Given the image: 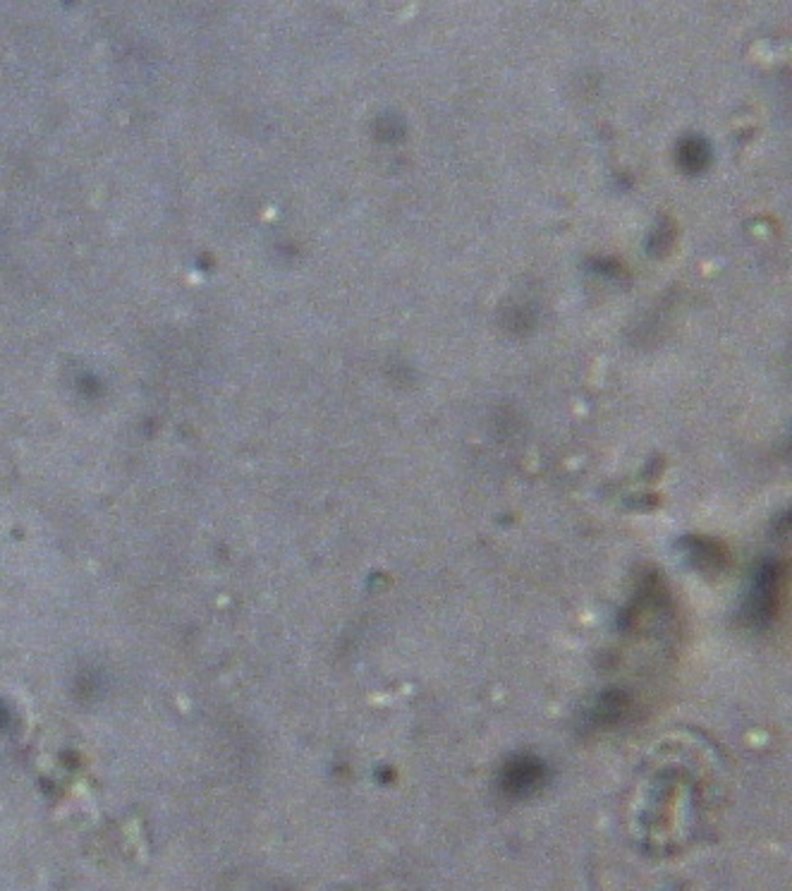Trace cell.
I'll return each mask as SVG.
<instances>
[{"label":"cell","instance_id":"6da1fadb","mask_svg":"<svg viewBox=\"0 0 792 891\" xmlns=\"http://www.w3.org/2000/svg\"><path fill=\"white\" fill-rule=\"evenodd\" d=\"M778 595H781V571H778L776 563H763L755 573V583L749 589L747 611L751 621L769 623L778 607Z\"/></svg>","mask_w":792,"mask_h":891},{"label":"cell","instance_id":"7a4b0ae2","mask_svg":"<svg viewBox=\"0 0 792 891\" xmlns=\"http://www.w3.org/2000/svg\"><path fill=\"white\" fill-rule=\"evenodd\" d=\"M544 779H546L544 763L530 755L508 759L504 771H500V786H504V791L510 796H530L544 783Z\"/></svg>","mask_w":792,"mask_h":891},{"label":"cell","instance_id":"3957f363","mask_svg":"<svg viewBox=\"0 0 792 891\" xmlns=\"http://www.w3.org/2000/svg\"><path fill=\"white\" fill-rule=\"evenodd\" d=\"M711 161V147L702 137H688L678 144V163L688 173H699Z\"/></svg>","mask_w":792,"mask_h":891}]
</instances>
